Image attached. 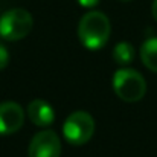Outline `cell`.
Here are the masks:
<instances>
[{"label":"cell","instance_id":"cell-3","mask_svg":"<svg viewBox=\"0 0 157 157\" xmlns=\"http://www.w3.org/2000/svg\"><path fill=\"white\" fill-rule=\"evenodd\" d=\"M34 20L29 11L21 8L8 9L0 17V37L6 41H18L32 31Z\"/></svg>","mask_w":157,"mask_h":157},{"label":"cell","instance_id":"cell-10","mask_svg":"<svg viewBox=\"0 0 157 157\" xmlns=\"http://www.w3.org/2000/svg\"><path fill=\"white\" fill-rule=\"evenodd\" d=\"M9 64V52L8 49L0 43V70H3Z\"/></svg>","mask_w":157,"mask_h":157},{"label":"cell","instance_id":"cell-8","mask_svg":"<svg viewBox=\"0 0 157 157\" xmlns=\"http://www.w3.org/2000/svg\"><path fill=\"white\" fill-rule=\"evenodd\" d=\"M140 59L148 70L157 73V37H151L142 43Z\"/></svg>","mask_w":157,"mask_h":157},{"label":"cell","instance_id":"cell-1","mask_svg":"<svg viewBox=\"0 0 157 157\" xmlns=\"http://www.w3.org/2000/svg\"><path fill=\"white\" fill-rule=\"evenodd\" d=\"M111 34V23L101 11H89L78 25V37L81 44L89 51L102 49Z\"/></svg>","mask_w":157,"mask_h":157},{"label":"cell","instance_id":"cell-13","mask_svg":"<svg viewBox=\"0 0 157 157\" xmlns=\"http://www.w3.org/2000/svg\"><path fill=\"white\" fill-rule=\"evenodd\" d=\"M124 2H128V0H124Z\"/></svg>","mask_w":157,"mask_h":157},{"label":"cell","instance_id":"cell-7","mask_svg":"<svg viewBox=\"0 0 157 157\" xmlns=\"http://www.w3.org/2000/svg\"><path fill=\"white\" fill-rule=\"evenodd\" d=\"M26 114H28L29 121L37 127H49L55 121L53 107L43 99L31 101L28 108H26Z\"/></svg>","mask_w":157,"mask_h":157},{"label":"cell","instance_id":"cell-2","mask_svg":"<svg viewBox=\"0 0 157 157\" xmlns=\"http://www.w3.org/2000/svg\"><path fill=\"white\" fill-rule=\"evenodd\" d=\"M113 90L125 102H137L147 93V81L134 69L122 67L113 75Z\"/></svg>","mask_w":157,"mask_h":157},{"label":"cell","instance_id":"cell-12","mask_svg":"<svg viewBox=\"0 0 157 157\" xmlns=\"http://www.w3.org/2000/svg\"><path fill=\"white\" fill-rule=\"evenodd\" d=\"M151 12H153V17H154V20L157 21V0L153 2V6H151Z\"/></svg>","mask_w":157,"mask_h":157},{"label":"cell","instance_id":"cell-6","mask_svg":"<svg viewBox=\"0 0 157 157\" xmlns=\"http://www.w3.org/2000/svg\"><path fill=\"white\" fill-rule=\"evenodd\" d=\"M25 124V110L18 102H0V134L8 136L17 133Z\"/></svg>","mask_w":157,"mask_h":157},{"label":"cell","instance_id":"cell-4","mask_svg":"<svg viewBox=\"0 0 157 157\" xmlns=\"http://www.w3.org/2000/svg\"><path fill=\"white\" fill-rule=\"evenodd\" d=\"M95 133V119L87 111H75L67 116L63 124V136L66 142L75 147L87 144Z\"/></svg>","mask_w":157,"mask_h":157},{"label":"cell","instance_id":"cell-11","mask_svg":"<svg viewBox=\"0 0 157 157\" xmlns=\"http://www.w3.org/2000/svg\"><path fill=\"white\" fill-rule=\"evenodd\" d=\"M76 2H78L82 8H95L101 0H76Z\"/></svg>","mask_w":157,"mask_h":157},{"label":"cell","instance_id":"cell-9","mask_svg":"<svg viewBox=\"0 0 157 157\" xmlns=\"http://www.w3.org/2000/svg\"><path fill=\"white\" fill-rule=\"evenodd\" d=\"M134 48H133V44L131 43H128V41H121V43H117L116 46H114V49H113V58H114V61L117 63V64H121V66H127V64H130L133 59H134Z\"/></svg>","mask_w":157,"mask_h":157},{"label":"cell","instance_id":"cell-5","mask_svg":"<svg viewBox=\"0 0 157 157\" xmlns=\"http://www.w3.org/2000/svg\"><path fill=\"white\" fill-rule=\"evenodd\" d=\"M29 157H59L61 156V139L52 130L38 131L28 148Z\"/></svg>","mask_w":157,"mask_h":157}]
</instances>
